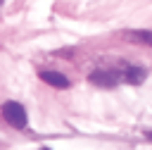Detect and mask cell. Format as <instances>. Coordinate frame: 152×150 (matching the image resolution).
I'll return each mask as SVG.
<instances>
[{"instance_id": "5", "label": "cell", "mask_w": 152, "mask_h": 150, "mask_svg": "<svg viewBox=\"0 0 152 150\" xmlns=\"http://www.w3.org/2000/svg\"><path fill=\"white\" fill-rule=\"evenodd\" d=\"M126 36L133 38V40H140V43L152 45V31H131V33H126Z\"/></svg>"}, {"instance_id": "1", "label": "cell", "mask_w": 152, "mask_h": 150, "mask_svg": "<svg viewBox=\"0 0 152 150\" xmlns=\"http://www.w3.org/2000/svg\"><path fill=\"white\" fill-rule=\"evenodd\" d=\"M0 112H2V119H5L10 126H14V129H26L28 117H26L24 105H19V102H14V100H7Z\"/></svg>"}, {"instance_id": "2", "label": "cell", "mask_w": 152, "mask_h": 150, "mask_svg": "<svg viewBox=\"0 0 152 150\" xmlns=\"http://www.w3.org/2000/svg\"><path fill=\"white\" fill-rule=\"evenodd\" d=\"M40 79L52 88H69V79L59 71H40Z\"/></svg>"}, {"instance_id": "3", "label": "cell", "mask_w": 152, "mask_h": 150, "mask_svg": "<svg viewBox=\"0 0 152 150\" xmlns=\"http://www.w3.org/2000/svg\"><path fill=\"white\" fill-rule=\"evenodd\" d=\"M90 81L93 83H100V86H112V83H116V76L112 71H93L90 74Z\"/></svg>"}, {"instance_id": "4", "label": "cell", "mask_w": 152, "mask_h": 150, "mask_svg": "<svg viewBox=\"0 0 152 150\" xmlns=\"http://www.w3.org/2000/svg\"><path fill=\"white\" fill-rule=\"evenodd\" d=\"M126 81H131V83H140V81H145V69H140V67H131V69H126Z\"/></svg>"}, {"instance_id": "6", "label": "cell", "mask_w": 152, "mask_h": 150, "mask_svg": "<svg viewBox=\"0 0 152 150\" xmlns=\"http://www.w3.org/2000/svg\"><path fill=\"white\" fill-rule=\"evenodd\" d=\"M147 138H150V140H152V131H150V133H147Z\"/></svg>"}, {"instance_id": "7", "label": "cell", "mask_w": 152, "mask_h": 150, "mask_svg": "<svg viewBox=\"0 0 152 150\" xmlns=\"http://www.w3.org/2000/svg\"><path fill=\"white\" fill-rule=\"evenodd\" d=\"M40 150H50V148H40Z\"/></svg>"}]
</instances>
